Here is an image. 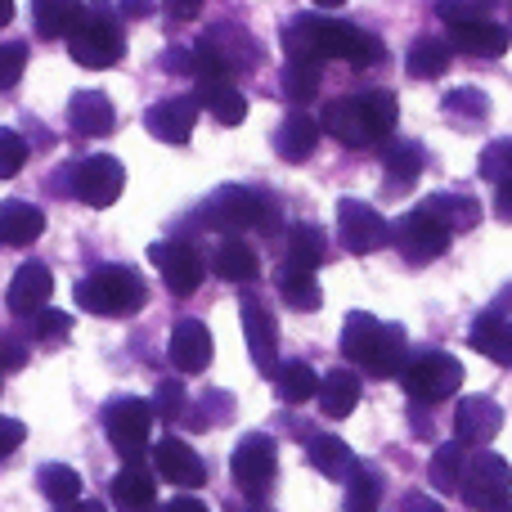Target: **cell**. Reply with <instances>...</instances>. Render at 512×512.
<instances>
[{"label":"cell","instance_id":"obj_1","mask_svg":"<svg viewBox=\"0 0 512 512\" xmlns=\"http://www.w3.org/2000/svg\"><path fill=\"white\" fill-rule=\"evenodd\" d=\"M283 50L288 59H342L351 68H373V63L387 59V45L373 32L355 23H342V18H324V14H301L288 23L283 32Z\"/></svg>","mask_w":512,"mask_h":512},{"label":"cell","instance_id":"obj_2","mask_svg":"<svg viewBox=\"0 0 512 512\" xmlns=\"http://www.w3.org/2000/svg\"><path fill=\"white\" fill-rule=\"evenodd\" d=\"M342 355L351 364H360L369 378H400L409 364V342L400 324H382V319L364 315H346L342 324Z\"/></svg>","mask_w":512,"mask_h":512},{"label":"cell","instance_id":"obj_3","mask_svg":"<svg viewBox=\"0 0 512 512\" xmlns=\"http://www.w3.org/2000/svg\"><path fill=\"white\" fill-rule=\"evenodd\" d=\"M72 297L90 315H135L149 301V288L131 265H99L72 288Z\"/></svg>","mask_w":512,"mask_h":512},{"label":"cell","instance_id":"obj_4","mask_svg":"<svg viewBox=\"0 0 512 512\" xmlns=\"http://www.w3.org/2000/svg\"><path fill=\"white\" fill-rule=\"evenodd\" d=\"M203 225H216V230H256V234H274L279 230V203L261 189H243V185H225L207 198L203 207Z\"/></svg>","mask_w":512,"mask_h":512},{"label":"cell","instance_id":"obj_5","mask_svg":"<svg viewBox=\"0 0 512 512\" xmlns=\"http://www.w3.org/2000/svg\"><path fill=\"white\" fill-rule=\"evenodd\" d=\"M153 400H135V396H117L108 400L104 409V432L108 445L122 454L126 463H140L144 450H149V436H153Z\"/></svg>","mask_w":512,"mask_h":512},{"label":"cell","instance_id":"obj_6","mask_svg":"<svg viewBox=\"0 0 512 512\" xmlns=\"http://www.w3.org/2000/svg\"><path fill=\"white\" fill-rule=\"evenodd\" d=\"M400 387H405L409 400L418 405H436V400H450L454 391L463 387V364L445 351H423L405 364L400 373Z\"/></svg>","mask_w":512,"mask_h":512},{"label":"cell","instance_id":"obj_7","mask_svg":"<svg viewBox=\"0 0 512 512\" xmlns=\"http://www.w3.org/2000/svg\"><path fill=\"white\" fill-rule=\"evenodd\" d=\"M68 50L81 68L99 72V68H113V63L126 54V36H122V27H117V18L108 14V9H86L81 27L68 36Z\"/></svg>","mask_w":512,"mask_h":512},{"label":"cell","instance_id":"obj_8","mask_svg":"<svg viewBox=\"0 0 512 512\" xmlns=\"http://www.w3.org/2000/svg\"><path fill=\"white\" fill-rule=\"evenodd\" d=\"M230 472L234 486L248 499H265L274 486V472H279V454H274V441L265 432H248L230 454Z\"/></svg>","mask_w":512,"mask_h":512},{"label":"cell","instance_id":"obj_9","mask_svg":"<svg viewBox=\"0 0 512 512\" xmlns=\"http://www.w3.org/2000/svg\"><path fill=\"white\" fill-rule=\"evenodd\" d=\"M459 495H463V504H468V508L495 512L512 495V468H508V459H499V454H490V450H477L468 459V477H463Z\"/></svg>","mask_w":512,"mask_h":512},{"label":"cell","instance_id":"obj_10","mask_svg":"<svg viewBox=\"0 0 512 512\" xmlns=\"http://www.w3.org/2000/svg\"><path fill=\"white\" fill-rule=\"evenodd\" d=\"M319 126H324L337 144H346V149H369L373 140H382V131H378V122H373L369 99L364 95H342V99H333V104H324Z\"/></svg>","mask_w":512,"mask_h":512},{"label":"cell","instance_id":"obj_11","mask_svg":"<svg viewBox=\"0 0 512 512\" xmlns=\"http://www.w3.org/2000/svg\"><path fill=\"white\" fill-rule=\"evenodd\" d=\"M391 239H396V248H400V256H405L409 265H427V261H436V256H445V248H450L454 234L445 230V225L436 221L423 203H418L414 212L396 225V234H391Z\"/></svg>","mask_w":512,"mask_h":512},{"label":"cell","instance_id":"obj_12","mask_svg":"<svg viewBox=\"0 0 512 512\" xmlns=\"http://www.w3.org/2000/svg\"><path fill=\"white\" fill-rule=\"evenodd\" d=\"M337 234H342V248L346 252L369 256V252L387 248V239L396 230H391V225L382 221L369 203H360V198H342V203H337Z\"/></svg>","mask_w":512,"mask_h":512},{"label":"cell","instance_id":"obj_13","mask_svg":"<svg viewBox=\"0 0 512 512\" xmlns=\"http://www.w3.org/2000/svg\"><path fill=\"white\" fill-rule=\"evenodd\" d=\"M149 261L158 265V274L167 279V288L176 292V297H194L198 283H203V274H207V265H203V256H198V248H194V243H185V239L153 243Z\"/></svg>","mask_w":512,"mask_h":512},{"label":"cell","instance_id":"obj_14","mask_svg":"<svg viewBox=\"0 0 512 512\" xmlns=\"http://www.w3.org/2000/svg\"><path fill=\"white\" fill-rule=\"evenodd\" d=\"M126 189V167L108 153H95V158L77 162V198L86 207H113Z\"/></svg>","mask_w":512,"mask_h":512},{"label":"cell","instance_id":"obj_15","mask_svg":"<svg viewBox=\"0 0 512 512\" xmlns=\"http://www.w3.org/2000/svg\"><path fill=\"white\" fill-rule=\"evenodd\" d=\"M239 319H243V337H248L252 364L261 373H279V324H274V315L256 297H243Z\"/></svg>","mask_w":512,"mask_h":512},{"label":"cell","instance_id":"obj_16","mask_svg":"<svg viewBox=\"0 0 512 512\" xmlns=\"http://www.w3.org/2000/svg\"><path fill=\"white\" fill-rule=\"evenodd\" d=\"M198 95H171V99H158V104L144 113V126H149L153 140L162 144H189L194 135V122H198Z\"/></svg>","mask_w":512,"mask_h":512},{"label":"cell","instance_id":"obj_17","mask_svg":"<svg viewBox=\"0 0 512 512\" xmlns=\"http://www.w3.org/2000/svg\"><path fill=\"white\" fill-rule=\"evenodd\" d=\"M153 468H158L162 481H171V486H203L207 481V463L198 459V450L189 441H180V436H167V441L153 445Z\"/></svg>","mask_w":512,"mask_h":512},{"label":"cell","instance_id":"obj_18","mask_svg":"<svg viewBox=\"0 0 512 512\" xmlns=\"http://www.w3.org/2000/svg\"><path fill=\"white\" fill-rule=\"evenodd\" d=\"M50 292H54V274H50V265H41V261H23L14 270V279H9V310H14L18 319H32V315H41L45 310V301H50Z\"/></svg>","mask_w":512,"mask_h":512},{"label":"cell","instance_id":"obj_19","mask_svg":"<svg viewBox=\"0 0 512 512\" xmlns=\"http://www.w3.org/2000/svg\"><path fill=\"white\" fill-rule=\"evenodd\" d=\"M499 427H504V409L490 396H468L454 409V441L463 445H490L499 436Z\"/></svg>","mask_w":512,"mask_h":512},{"label":"cell","instance_id":"obj_20","mask_svg":"<svg viewBox=\"0 0 512 512\" xmlns=\"http://www.w3.org/2000/svg\"><path fill=\"white\" fill-rule=\"evenodd\" d=\"M167 355L180 373H203L212 364L216 346H212V333H207L203 319H180L171 328V342H167Z\"/></svg>","mask_w":512,"mask_h":512},{"label":"cell","instance_id":"obj_21","mask_svg":"<svg viewBox=\"0 0 512 512\" xmlns=\"http://www.w3.org/2000/svg\"><path fill=\"white\" fill-rule=\"evenodd\" d=\"M41 234H45V212L36 203H27V198H5V203H0V243L27 248V243H36Z\"/></svg>","mask_w":512,"mask_h":512},{"label":"cell","instance_id":"obj_22","mask_svg":"<svg viewBox=\"0 0 512 512\" xmlns=\"http://www.w3.org/2000/svg\"><path fill=\"white\" fill-rule=\"evenodd\" d=\"M512 32L508 27H499L495 18H477V23H459L450 27V45L463 54H477V59H499V54L508 50Z\"/></svg>","mask_w":512,"mask_h":512},{"label":"cell","instance_id":"obj_23","mask_svg":"<svg viewBox=\"0 0 512 512\" xmlns=\"http://www.w3.org/2000/svg\"><path fill=\"white\" fill-rule=\"evenodd\" d=\"M319 131H324V126H319L315 117H306V113L283 117L279 131H274V153H279L283 162H292V167H297V162H306L310 153H315Z\"/></svg>","mask_w":512,"mask_h":512},{"label":"cell","instance_id":"obj_24","mask_svg":"<svg viewBox=\"0 0 512 512\" xmlns=\"http://www.w3.org/2000/svg\"><path fill=\"white\" fill-rule=\"evenodd\" d=\"M113 504H117V512H153V504H158L153 472L140 468V463H126L113 477Z\"/></svg>","mask_w":512,"mask_h":512},{"label":"cell","instance_id":"obj_25","mask_svg":"<svg viewBox=\"0 0 512 512\" xmlns=\"http://www.w3.org/2000/svg\"><path fill=\"white\" fill-rule=\"evenodd\" d=\"M113 122H117V113H113V99L108 95H99V90H77V95H72L68 126L77 135H108Z\"/></svg>","mask_w":512,"mask_h":512},{"label":"cell","instance_id":"obj_26","mask_svg":"<svg viewBox=\"0 0 512 512\" xmlns=\"http://www.w3.org/2000/svg\"><path fill=\"white\" fill-rule=\"evenodd\" d=\"M423 167H427V153H423V144H414V140H396L382 153V171H387L391 194H405V189L423 176Z\"/></svg>","mask_w":512,"mask_h":512},{"label":"cell","instance_id":"obj_27","mask_svg":"<svg viewBox=\"0 0 512 512\" xmlns=\"http://www.w3.org/2000/svg\"><path fill=\"white\" fill-rule=\"evenodd\" d=\"M306 459H310V468L315 472H324V477H333V481H351V472L360 468L355 463V454H351V445L342 441V436H310L306 441Z\"/></svg>","mask_w":512,"mask_h":512},{"label":"cell","instance_id":"obj_28","mask_svg":"<svg viewBox=\"0 0 512 512\" xmlns=\"http://www.w3.org/2000/svg\"><path fill=\"white\" fill-rule=\"evenodd\" d=\"M468 342L477 346L486 360L512 364V319L499 315V310H486V315H477V324H472Z\"/></svg>","mask_w":512,"mask_h":512},{"label":"cell","instance_id":"obj_29","mask_svg":"<svg viewBox=\"0 0 512 512\" xmlns=\"http://www.w3.org/2000/svg\"><path fill=\"white\" fill-rule=\"evenodd\" d=\"M81 18H86L81 0H32V23L45 41H63V36H72L81 27Z\"/></svg>","mask_w":512,"mask_h":512},{"label":"cell","instance_id":"obj_30","mask_svg":"<svg viewBox=\"0 0 512 512\" xmlns=\"http://www.w3.org/2000/svg\"><path fill=\"white\" fill-rule=\"evenodd\" d=\"M427 477H432V486L441 490V495H459L463 477H468V445L445 441L441 450L432 454V463H427Z\"/></svg>","mask_w":512,"mask_h":512},{"label":"cell","instance_id":"obj_31","mask_svg":"<svg viewBox=\"0 0 512 512\" xmlns=\"http://www.w3.org/2000/svg\"><path fill=\"white\" fill-rule=\"evenodd\" d=\"M274 288H279V297L288 301L292 310H319L324 306V292H319V283H315V270H297V265L283 261L279 270H274Z\"/></svg>","mask_w":512,"mask_h":512},{"label":"cell","instance_id":"obj_32","mask_svg":"<svg viewBox=\"0 0 512 512\" xmlns=\"http://www.w3.org/2000/svg\"><path fill=\"white\" fill-rule=\"evenodd\" d=\"M283 261L297 265V270H319L328 261V239L319 225H292L288 239H283Z\"/></svg>","mask_w":512,"mask_h":512},{"label":"cell","instance_id":"obj_33","mask_svg":"<svg viewBox=\"0 0 512 512\" xmlns=\"http://www.w3.org/2000/svg\"><path fill=\"white\" fill-rule=\"evenodd\" d=\"M203 41L212 45L216 54H221V63L230 68V77H234V72H248L252 63L261 59V50L252 45V36H243L239 27H230V23H225V27H212V32H207Z\"/></svg>","mask_w":512,"mask_h":512},{"label":"cell","instance_id":"obj_34","mask_svg":"<svg viewBox=\"0 0 512 512\" xmlns=\"http://www.w3.org/2000/svg\"><path fill=\"white\" fill-rule=\"evenodd\" d=\"M212 270L221 274V279H230V283H252L256 279V270H261V261H256V252L248 248L243 239H221L212 248Z\"/></svg>","mask_w":512,"mask_h":512},{"label":"cell","instance_id":"obj_35","mask_svg":"<svg viewBox=\"0 0 512 512\" xmlns=\"http://www.w3.org/2000/svg\"><path fill=\"white\" fill-rule=\"evenodd\" d=\"M360 405V378L351 369H333L319 382V409L328 418H351V409Z\"/></svg>","mask_w":512,"mask_h":512},{"label":"cell","instance_id":"obj_36","mask_svg":"<svg viewBox=\"0 0 512 512\" xmlns=\"http://www.w3.org/2000/svg\"><path fill=\"white\" fill-rule=\"evenodd\" d=\"M423 207L450 234H463V230H472V225L481 221V203L477 198H468V194H432V198H423Z\"/></svg>","mask_w":512,"mask_h":512},{"label":"cell","instance_id":"obj_37","mask_svg":"<svg viewBox=\"0 0 512 512\" xmlns=\"http://www.w3.org/2000/svg\"><path fill=\"white\" fill-rule=\"evenodd\" d=\"M450 54H454L450 41H441V36H418V41L409 45L405 68H409V77H418V81H436L450 68Z\"/></svg>","mask_w":512,"mask_h":512},{"label":"cell","instance_id":"obj_38","mask_svg":"<svg viewBox=\"0 0 512 512\" xmlns=\"http://www.w3.org/2000/svg\"><path fill=\"white\" fill-rule=\"evenodd\" d=\"M198 104H203L221 126H239L243 117H248V99H243V90L230 86V81H212V86H198Z\"/></svg>","mask_w":512,"mask_h":512},{"label":"cell","instance_id":"obj_39","mask_svg":"<svg viewBox=\"0 0 512 512\" xmlns=\"http://www.w3.org/2000/svg\"><path fill=\"white\" fill-rule=\"evenodd\" d=\"M319 382L324 378H315V369H310L306 360H288V364H279V373H274V391H279V400H288V405L315 400Z\"/></svg>","mask_w":512,"mask_h":512},{"label":"cell","instance_id":"obj_40","mask_svg":"<svg viewBox=\"0 0 512 512\" xmlns=\"http://www.w3.org/2000/svg\"><path fill=\"white\" fill-rule=\"evenodd\" d=\"M36 486H41V495L50 499L54 508L77 504L81 499V472L68 468V463H45V468L36 472Z\"/></svg>","mask_w":512,"mask_h":512},{"label":"cell","instance_id":"obj_41","mask_svg":"<svg viewBox=\"0 0 512 512\" xmlns=\"http://www.w3.org/2000/svg\"><path fill=\"white\" fill-rule=\"evenodd\" d=\"M319 81H324V72H319L315 59L283 63V95H288V104H310L319 95Z\"/></svg>","mask_w":512,"mask_h":512},{"label":"cell","instance_id":"obj_42","mask_svg":"<svg viewBox=\"0 0 512 512\" xmlns=\"http://www.w3.org/2000/svg\"><path fill=\"white\" fill-rule=\"evenodd\" d=\"M378 499H382V477L369 468H355L351 486H346V512H373Z\"/></svg>","mask_w":512,"mask_h":512},{"label":"cell","instance_id":"obj_43","mask_svg":"<svg viewBox=\"0 0 512 512\" xmlns=\"http://www.w3.org/2000/svg\"><path fill=\"white\" fill-rule=\"evenodd\" d=\"M189 409V396H185V382L180 378H162L158 391H153V414L167 418V423H176L180 414Z\"/></svg>","mask_w":512,"mask_h":512},{"label":"cell","instance_id":"obj_44","mask_svg":"<svg viewBox=\"0 0 512 512\" xmlns=\"http://www.w3.org/2000/svg\"><path fill=\"white\" fill-rule=\"evenodd\" d=\"M445 108H450L454 117H468V122H481V117L490 113V99L481 95L477 86H463V90H450V95H445Z\"/></svg>","mask_w":512,"mask_h":512},{"label":"cell","instance_id":"obj_45","mask_svg":"<svg viewBox=\"0 0 512 512\" xmlns=\"http://www.w3.org/2000/svg\"><path fill=\"white\" fill-rule=\"evenodd\" d=\"M27 162V140L18 131H9V126H0V180L18 176Z\"/></svg>","mask_w":512,"mask_h":512},{"label":"cell","instance_id":"obj_46","mask_svg":"<svg viewBox=\"0 0 512 512\" xmlns=\"http://www.w3.org/2000/svg\"><path fill=\"white\" fill-rule=\"evenodd\" d=\"M27 68V45L23 41H0V90H14Z\"/></svg>","mask_w":512,"mask_h":512},{"label":"cell","instance_id":"obj_47","mask_svg":"<svg viewBox=\"0 0 512 512\" xmlns=\"http://www.w3.org/2000/svg\"><path fill=\"white\" fill-rule=\"evenodd\" d=\"M481 176H486L490 185L512 180V140H499V144H490V149L481 153Z\"/></svg>","mask_w":512,"mask_h":512},{"label":"cell","instance_id":"obj_48","mask_svg":"<svg viewBox=\"0 0 512 512\" xmlns=\"http://www.w3.org/2000/svg\"><path fill=\"white\" fill-rule=\"evenodd\" d=\"M27 324H32V337H41V342H59V337L72 333V315H63V310H50V306H45L41 315H32Z\"/></svg>","mask_w":512,"mask_h":512},{"label":"cell","instance_id":"obj_49","mask_svg":"<svg viewBox=\"0 0 512 512\" xmlns=\"http://www.w3.org/2000/svg\"><path fill=\"white\" fill-rule=\"evenodd\" d=\"M436 18H441L445 27H459V23H477V18H486V9H481L477 0H441V5H436Z\"/></svg>","mask_w":512,"mask_h":512},{"label":"cell","instance_id":"obj_50","mask_svg":"<svg viewBox=\"0 0 512 512\" xmlns=\"http://www.w3.org/2000/svg\"><path fill=\"white\" fill-rule=\"evenodd\" d=\"M230 418V396H207L203 405H198V414H194V427H212V423H225Z\"/></svg>","mask_w":512,"mask_h":512},{"label":"cell","instance_id":"obj_51","mask_svg":"<svg viewBox=\"0 0 512 512\" xmlns=\"http://www.w3.org/2000/svg\"><path fill=\"white\" fill-rule=\"evenodd\" d=\"M27 364V346L14 333H0V373H14Z\"/></svg>","mask_w":512,"mask_h":512},{"label":"cell","instance_id":"obj_52","mask_svg":"<svg viewBox=\"0 0 512 512\" xmlns=\"http://www.w3.org/2000/svg\"><path fill=\"white\" fill-rule=\"evenodd\" d=\"M23 436H27V427L18 418H0V459H9L23 445Z\"/></svg>","mask_w":512,"mask_h":512},{"label":"cell","instance_id":"obj_53","mask_svg":"<svg viewBox=\"0 0 512 512\" xmlns=\"http://www.w3.org/2000/svg\"><path fill=\"white\" fill-rule=\"evenodd\" d=\"M162 72H171V77H189V72H194V50L171 45V50L162 54Z\"/></svg>","mask_w":512,"mask_h":512},{"label":"cell","instance_id":"obj_54","mask_svg":"<svg viewBox=\"0 0 512 512\" xmlns=\"http://www.w3.org/2000/svg\"><path fill=\"white\" fill-rule=\"evenodd\" d=\"M400 512H445V508H441V499L423 495V490H409V495L400 499Z\"/></svg>","mask_w":512,"mask_h":512},{"label":"cell","instance_id":"obj_55","mask_svg":"<svg viewBox=\"0 0 512 512\" xmlns=\"http://www.w3.org/2000/svg\"><path fill=\"white\" fill-rule=\"evenodd\" d=\"M167 5V14L176 18V23H194L198 14H203V0H162Z\"/></svg>","mask_w":512,"mask_h":512},{"label":"cell","instance_id":"obj_56","mask_svg":"<svg viewBox=\"0 0 512 512\" xmlns=\"http://www.w3.org/2000/svg\"><path fill=\"white\" fill-rule=\"evenodd\" d=\"M162 512H207V504L203 499H194V495H180V499H171Z\"/></svg>","mask_w":512,"mask_h":512},{"label":"cell","instance_id":"obj_57","mask_svg":"<svg viewBox=\"0 0 512 512\" xmlns=\"http://www.w3.org/2000/svg\"><path fill=\"white\" fill-rule=\"evenodd\" d=\"M495 207H499V216H504V221H512V180H504V185L495 189Z\"/></svg>","mask_w":512,"mask_h":512},{"label":"cell","instance_id":"obj_58","mask_svg":"<svg viewBox=\"0 0 512 512\" xmlns=\"http://www.w3.org/2000/svg\"><path fill=\"white\" fill-rule=\"evenodd\" d=\"M117 5H122L126 18H149L153 14V0H117Z\"/></svg>","mask_w":512,"mask_h":512},{"label":"cell","instance_id":"obj_59","mask_svg":"<svg viewBox=\"0 0 512 512\" xmlns=\"http://www.w3.org/2000/svg\"><path fill=\"white\" fill-rule=\"evenodd\" d=\"M54 512H104L99 504H86V499H77V504H63V508H54Z\"/></svg>","mask_w":512,"mask_h":512},{"label":"cell","instance_id":"obj_60","mask_svg":"<svg viewBox=\"0 0 512 512\" xmlns=\"http://www.w3.org/2000/svg\"><path fill=\"white\" fill-rule=\"evenodd\" d=\"M490 310H499V315H504V310H512V283H508L504 292H499V297H495V306H490Z\"/></svg>","mask_w":512,"mask_h":512},{"label":"cell","instance_id":"obj_61","mask_svg":"<svg viewBox=\"0 0 512 512\" xmlns=\"http://www.w3.org/2000/svg\"><path fill=\"white\" fill-rule=\"evenodd\" d=\"M9 18H14V0H0V27H5Z\"/></svg>","mask_w":512,"mask_h":512},{"label":"cell","instance_id":"obj_62","mask_svg":"<svg viewBox=\"0 0 512 512\" xmlns=\"http://www.w3.org/2000/svg\"><path fill=\"white\" fill-rule=\"evenodd\" d=\"M315 5H319V9H337V5H342V0H315Z\"/></svg>","mask_w":512,"mask_h":512},{"label":"cell","instance_id":"obj_63","mask_svg":"<svg viewBox=\"0 0 512 512\" xmlns=\"http://www.w3.org/2000/svg\"><path fill=\"white\" fill-rule=\"evenodd\" d=\"M495 512H512V499H504V504H499Z\"/></svg>","mask_w":512,"mask_h":512}]
</instances>
